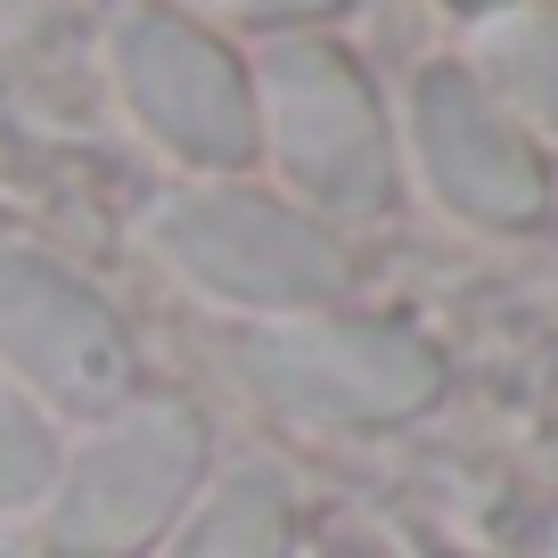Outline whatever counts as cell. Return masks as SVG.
I'll return each mask as SVG.
<instances>
[{"label":"cell","mask_w":558,"mask_h":558,"mask_svg":"<svg viewBox=\"0 0 558 558\" xmlns=\"http://www.w3.org/2000/svg\"><path fill=\"white\" fill-rule=\"evenodd\" d=\"M460 66L534 140H558V0H501L493 17L469 25Z\"/></svg>","instance_id":"obj_9"},{"label":"cell","mask_w":558,"mask_h":558,"mask_svg":"<svg viewBox=\"0 0 558 558\" xmlns=\"http://www.w3.org/2000/svg\"><path fill=\"white\" fill-rule=\"evenodd\" d=\"M58 427L9 369H0V509H41L58 485Z\"/></svg>","instance_id":"obj_10"},{"label":"cell","mask_w":558,"mask_h":558,"mask_svg":"<svg viewBox=\"0 0 558 558\" xmlns=\"http://www.w3.org/2000/svg\"><path fill=\"white\" fill-rule=\"evenodd\" d=\"M402 148H411L418 181L452 222L493 230V239H525L550 222V157L542 140L476 83L460 58H427L402 90Z\"/></svg>","instance_id":"obj_6"},{"label":"cell","mask_w":558,"mask_h":558,"mask_svg":"<svg viewBox=\"0 0 558 558\" xmlns=\"http://www.w3.org/2000/svg\"><path fill=\"white\" fill-rule=\"evenodd\" d=\"M0 369L83 427L140 395L132 320L41 246H0Z\"/></svg>","instance_id":"obj_7"},{"label":"cell","mask_w":558,"mask_h":558,"mask_svg":"<svg viewBox=\"0 0 558 558\" xmlns=\"http://www.w3.org/2000/svg\"><path fill=\"white\" fill-rule=\"evenodd\" d=\"M444 17H460V25H476V17H493V9H501V0H436Z\"/></svg>","instance_id":"obj_12"},{"label":"cell","mask_w":558,"mask_h":558,"mask_svg":"<svg viewBox=\"0 0 558 558\" xmlns=\"http://www.w3.org/2000/svg\"><path fill=\"white\" fill-rule=\"evenodd\" d=\"M230 362L279 418L320 427V436L411 427L444 402V378H452L418 320L353 313V304H329V313H304V320H255Z\"/></svg>","instance_id":"obj_2"},{"label":"cell","mask_w":558,"mask_h":558,"mask_svg":"<svg viewBox=\"0 0 558 558\" xmlns=\"http://www.w3.org/2000/svg\"><path fill=\"white\" fill-rule=\"evenodd\" d=\"M148 246L190 279L197 296L230 304L246 320H304L353 296L345 230L313 222L279 190L255 181H190L148 214Z\"/></svg>","instance_id":"obj_3"},{"label":"cell","mask_w":558,"mask_h":558,"mask_svg":"<svg viewBox=\"0 0 558 558\" xmlns=\"http://www.w3.org/2000/svg\"><path fill=\"white\" fill-rule=\"evenodd\" d=\"M107 66L132 123L190 181H246L255 165V66L239 41L197 25L173 0H132L107 34Z\"/></svg>","instance_id":"obj_5"},{"label":"cell","mask_w":558,"mask_h":558,"mask_svg":"<svg viewBox=\"0 0 558 558\" xmlns=\"http://www.w3.org/2000/svg\"><path fill=\"white\" fill-rule=\"evenodd\" d=\"M173 9H190L197 25H214V34H329L337 17H345L353 0H173Z\"/></svg>","instance_id":"obj_11"},{"label":"cell","mask_w":558,"mask_h":558,"mask_svg":"<svg viewBox=\"0 0 558 558\" xmlns=\"http://www.w3.org/2000/svg\"><path fill=\"white\" fill-rule=\"evenodd\" d=\"M255 157H271L279 197L313 222H386L402 197V140L386 90L337 34H279L255 58Z\"/></svg>","instance_id":"obj_1"},{"label":"cell","mask_w":558,"mask_h":558,"mask_svg":"<svg viewBox=\"0 0 558 558\" xmlns=\"http://www.w3.org/2000/svg\"><path fill=\"white\" fill-rule=\"evenodd\" d=\"M542 558H558V525H550V534H542Z\"/></svg>","instance_id":"obj_14"},{"label":"cell","mask_w":558,"mask_h":558,"mask_svg":"<svg viewBox=\"0 0 558 558\" xmlns=\"http://www.w3.org/2000/svg\"><path fill=\"white\" fill-rule=\"evenodd\" d=\"M157 558H304V501L279 469H222L190 501V518L157 542Z\"/></svg>","instance_id":"obj_8"},{"label":"cell","mask_w":558,"mask_h":558,"mask_svg":"<svg viewBox=\"0 0 558 558\" xmlns=\"http://www.w3.org/2000/svg\"><path fill=\"white\" fill-rule=\"evenodd\" d=\"M206 476H214L206 411L190 395L140 386L123 411L90 418L74 452H58L41 525L66 558H157V542L190 518Z\"/></svg>","instance_id":"obj_4"},{"label":"cell","mask_w":558,"mask_h":558,"mask_svg":"<svg viewBox=\"0 0 558 558\" xmlns=\"http://www.w3.org/2000/svg\"><path fill=\"white\" fill-rule=\"evenodd\" d=\"M304 558H378V550H362V542H320V550H304Z\"/></svg>","instance_id":"obj_13"}]
</instances>
